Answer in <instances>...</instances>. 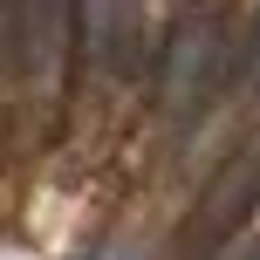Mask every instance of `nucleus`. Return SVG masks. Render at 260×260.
I'll return each mask as SVG.
<instances>
[{"label":"nucleus","instance_id":"f257e3e1","mask_svg":"<svg viewBox=\"0 0 260 260\" xmlns=\"http://www.w3.org/2000/svg\"><path fill=\"white\" fill-rule=\"evenodd\" d=\"M219 62H226V27L219 14H185L165 41V69H157V96H165L171 117H192L206 110L212 82H219Z\"/></svg>","mask_w":260,"mask_h":260},{"label":"nucleus","instance_id":"39448f33","mask_svg":"<svg viewBox=\"0 0 260 260\" xmlns=\"http://www.w3.org/2000/svg\"><path fill=\"white\" fill-rule=\"evenodd\" d=\"M110 260H123V253H110Z\"/></svg>","mask_w":260,"mask_h":260},{"label":"nucleus","instance_id":"f03ea898","mask_svg":"<svg viewBox=\"0 0 260 260\" xmlns=\"http://www.w3.org/2000/svg\"><path fill=\"white\" fill-rule=\"evenodd\" d=\"M76 14L82 0H21V62L41 96L62 89L69 55H76Z\"/></svg>","mask_w":260,"mask_h":260},{"label":"nucleus","instance_id":"20e7f679","mask_svg":"<svg viewBox=\"0 0 260 260\" xmlns=\"http://www.w3.org/2000/svg\"><path fill=\"white\" fill-rule=\"evenodd\" d=\"M253 82H260V41H253Z\"/></svg>","mask_w":260,"mask_h":260},{"label":"nucleus","instance_id":"7ed1b4c3","mask_svg":"<svg viewBox=\"0 0 260 260\" xmlns=\"http://www.w3.org/2000/svg\"><path fill=\"white\" fill-rule=\"evenodd\" d=\"M212 260H260V233H253V226H247V233H233Z\"/></svg>","mask_w":260,"mask_h":260}]
</instances>
